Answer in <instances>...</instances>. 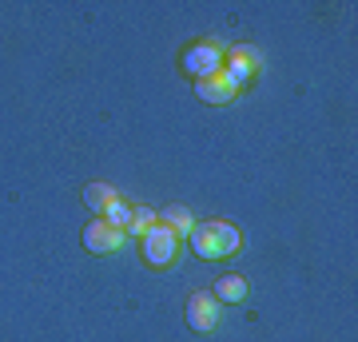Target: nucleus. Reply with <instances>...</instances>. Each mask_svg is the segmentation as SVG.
I'll return each mask as SVG.
<instances>
[{
  "mask_svg": "<svg viewBox=\"0 0 358 342\" xmlns=\"http://www.w3.org/2000/svg\"><path fill=\"white\" fill-rule=\"evenodd\" d=\"M192 251L199 259H223L239 251V227L235 223H195L192 227Z\"/></svg>",
  "mask_w": 358,
  "mask_h": 342,
  "instance_id": "obj_1",
  "label": "nucleus"
},
{
  "mask_svg": "<svg viewBox=\"0 0 358 342\" xmlns=\"http://www.w3.org/2000/svg\"><path fill=\"white\" fill-rule=\"evenodd\" d=\"M140 243H143V259H148L152 266H171L176 255H179V247H183V239H179L167 223H155Z\"/></svg>",
  "mask_w": 358,
  "mask_h": 342,
  "instance_id": "obj_2",
  "label": "nucleus"
},
{
  "mask_svg": "<svg viewBox=\"0 0 358 342\" xmlns=\"http://www.w3.org/2000/svg\"><path fill=\"white\" fill-rule=\"evenodd\" d=\"M223 60H227V48H223L219 40H203V44L187 48L183 68H187L195 80H207V76H215V72H223Z\"/></svg>",
  "mask_w": 358,
  "mask_h": 342,
  "instance_id": "obj_3",
  "label": "nucleus"
},
{
  "mask_svg": "<svg viewBox=\"0 0 358 342\" xmlns=\"http://www.w3.org/2000/svg\"><path fill=\"white\" fill-rule=\"evenodd\" d=\"M124 231L112 227V223H103V219H96V223H88V231H84V247H88L92 255H112L124 247Z\"/></svg>",
  "mask_w": 358,
  "mask_h": 342,
  "instance_id": "obj_4",
  "label": "nucleus"
},
{
  "mask_svg": "<svg viewBox=\"0 0 358 342\" xmlns=\"http://www.w3.org/2000/svg\"><path fill=\"white\" fill-rule=\"evenodd\" d=\"M219 315H223V303L215 294H192L187 299V327L192 330H215Z\"/></svg>",
  "mask_w": 358,
  "mask_h": 342,
  "instance_id": "obj_5",
  "label": "nucleus"
},
{
  "mask_svg": "<svg viewBox=\"0 0 358 342\" xmlns=\"http://www.w3.org/2000/svg\"><path fill=\"white\" fill-rule=\"evenodd\" d=\"M195 96L203 104H231L235 96H239V84L227 76V68L223 72H215V76H207V80H199L195 84Z\"/></svg>",
  "mask_w": 358,
  "mask_h": 342,
  "instance_id": "obj_6",
  "label": "nucleus"
},
{
  "mask_svg": "<svg viewBox=\"0 0 358 342\" xmlns=\"http://www.w3.org/2000/svg\"><path fill=\"white\" fill-rule=\"evenodd\" d=\"M223 68H227V76L243 88L247 76H255L259 72V52L247 48V44H239V48H227V60H223Z\"/></svg>",
  "mask_w": 358,
  "mask_h": 342,
  "instance_id": "obj_7",
  "label": "nucleus"
},
{
  "mask_svg": "<svg viewBox=\"0 0 358 342\" xmlns=\"http://www.w3.org/2000/svg\"><path fill=\"white\" fill-rule=\"evenodd\" d=\"M215 299H219V303H243V299H247L243 275H223V279L215 283Z\"/></svg>",
  "mask_w": 358,
  "mask_h": 342,
  "instance_id": "obj_8",
  "label": "nucleus"
},
{
  "mask_svg": "<svg viewBox=\"0 0 358 342\" xmlns=\"http://www.w3.org/2000/svg\"><path fill=\"white\" fill-rule=\"evenodd\" d=\"M159 223V215H155L152 207H131V223H128V239H143L148 231Z\"/></svg>",
  "mask_w": 358,
  "mask_h": 342,
  "instance_id": "obj_9",
  "label": "nucleus"
},
{
  "mask_svg": "<svg viewBox=\"0 0 358 342\" xmlns=\"http://www.w3.org/2000/svg\"><path fill=\"white\" fill-rule=\"evenodd\" d=\"M159 223H167V227L176 231L179 239H187V235H192V211H187V207H167L164 215H159Z\"/></svg>",
  "mask_w": 358,
  "mask_h": 342,
  "instance_id": "obj_10",
  "label": "nucleus"
},
{
  "mask_svg": "<svg viewBox=\"0 0 358 342\" xmlns=\"http://www.w3.org/2000/svg\"><path fill=\"white\" fill-rule=\"evenodd\" d=\"M115 199H120V195H115L108 183H88V191H84V203H88L96 215H103V211H108V203H115Z\"/></svg>",
  "mask_w": 358,
  "mask_h": 342,
  "instance_id": "obj_11",
  "label": "nucleus"
},
{
  "mask_svg": "<svg viewBox=\"0 0 358 342\" xmlns=\"http://www.w3.org/2000/svg\"><path fill=\"white\" fill-rule=\"evenodd\" d=\"M103 223H112V227H120L124 235H128V223H131V211L124 207V203L115 199V203H108V211H103Z\"/></svg>",
  "mask_w": 358,
  "mask_h": 342,
  "instance_id": "obj_12",
  "label": "nucleus"
}]
</instances>
